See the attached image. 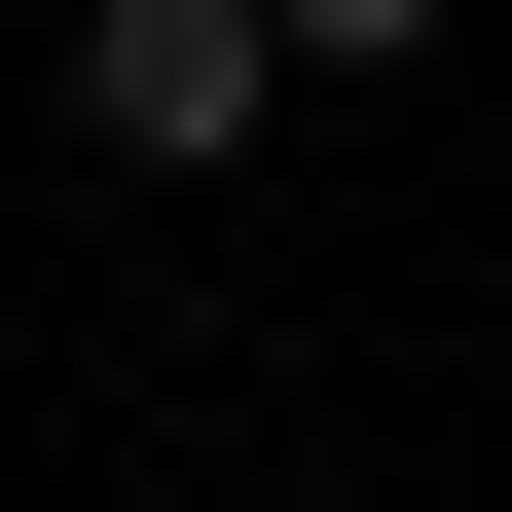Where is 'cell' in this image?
Returning a JSON list of instances; mask_svg holds the SVG:
<instances>
[{
  "label": "cell",
  "instance_id": "cell-1",
  "mask_svg": "<svg viewBox=\"0 0 512 512\" xmlns=\"http://www.w3.org/2000/svg\"><path fill=\"white\" fill-rule=\"evenodd\" d=\"M37 74H74L110 183H256V147H293V0H74Z\"/></svg>",
  "mask_w": 512,
  "mask_h": 512
},
{
  "label": "cell",
  "instance_id": "cell-2",
  "mask_svg": "<svg viewBox=\"0 0 512 512\" xmlns=\"http://www.w3.org/2000/svg\"><path fill=\"white\" fill-rule=\"evenodd\" d=\"M403 37H439V0H293V74H403Z\"/></svg>",
  "mask_w": 512,
  "mask_h": 512
}]
</instances>
